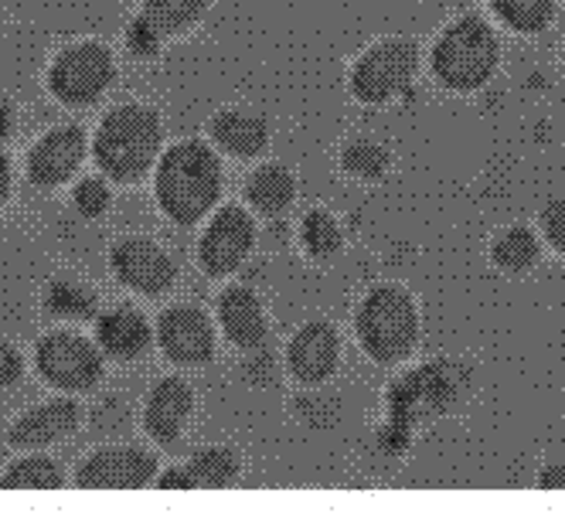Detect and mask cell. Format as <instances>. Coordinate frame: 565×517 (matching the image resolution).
Wrapping results in <instances>:
<instances>
[{
    "mask_svg": "<svg viewBox=\"0 0 565 517\" xmlns=\"http://www.w3.org/2000/svg\"><path fill=\"white\" fill-rule=\"evenodd\" d=\"M491 11L518 34H539L555 18V0H491Z\"/></svg>",
    "mask_w": 565,
    "mask_h": 517,
    "instance_id": "24",
    "label": "cell"
},
{
    "mask_svg": "<svg viewBox=\"0 0 565 517\" xmlns=\"http://www.w3.org/2000/svg\"><path fill=\"white\" fill-rule=\"evenodd\" d=\"M160 42H164V34H160L143 14L127 28V45H130V52L134 55H140V58H150V55H157L160 52Z\"/></svg>",
    "mask_w": 565,
    "mask_h": 517,
    "instance_id": "31",
    "label": "cell"
},
{
    "mask_svg": "<svg viewBox=\"0 0 565 517\" xmlns=\"http://www.w3.org/2000/svg\"><path fill=\"white\" fill-rule=\"evenodd\" d=\"M419 52L406 37H385L351 68V96L365 106H385L402 96L416 78Z\"/></svg>",
    "mask_w": 565,
    "mask_h": 517,
    "instance_id": "6",
    "label": "cell"
},
{
    "mask_svg": "<svg viewBox=\"0 0 565 517\" xmlns=\"http://www.w3.org/2000/svg\"><path fill=\"white\" fill-rule=\"evenodd\" d=\"M501 62V42L488 21L460 18L436 37L433 75L450 93H477L488 86Z\"/></svg>",
    "mask_w": 565,
    "mask_h": 517,
    "instance_id": "3",
    "label": "cell"
},
{
    "mask_svg": "<svg viewBox=\"0 0 565 517\" xmlns=\"http://www.w3.org/2000/svg\"><path fill=\"white\" fill-rule=\"evenodd\" d=\"M157 205L174 225L191 228L205 218L222 197V161L201 140H181L168 153H160L153 177Z\"/></svg>",
    "mask_w": 565,
    "mask_h": 517,
    "instance_id": "1",
    "label": "cell"
},
{
    "mask_svg": "<svg viewBox=\"0 0 565 517\" xmlns=\"http://www.w3.org/2000/svg\"><path fill=\"white\" fill-rule=\"evenodd\" d=\"M150 324L143 321V313L119 306L109 310L96 321V341L103 347V354H109L113 362H137V357L147 354L150 347Z\"/></svg>",
    "mask_w": 565,
    "mask_h": 517,
    "instance_id": "18",
    "label": "cell"
},
{
    "mask_svg": "<svg viewBox=\"0 0 565 517\" xmlns=\"http://www.w3.org/2000/svg\"><path fill=\"white\" fill-rule=\"evenodd\" d=\"M0 28H4V18H0Z\"/></svg>",
    "mask_w": 565,
    "mask_h": 517,
    "instance_id": "37",
    "label": "cell"
},
{
    "mask_svg": "<svg viewBox=\"0 0 565 517\" xmlns=\"http://www.w3.org/2000/svg\"><path fill=\"white\" fill-rule=\"evenodd\" d=\"M8 197H11V161H8V153L0 150V208L8 205Z\"/></svg>",
    "mask_w": 565,
    "mask_h": 517,
    "instance_id": "35",
    "label": "cell"
},
{
    "mask_svg": "<svg viewBox=\"0 0 565 517\" xmlns=\"http://www.w3.org/2000/svg\"><path fill=\"white\" fill-rule=\"evenodd\" d=\"M157 456L137 446H106L96 450L75 470V484L89 491H140L153 484Z\"/></svg>",
    "mask_w": 565,
    "mask_h": 517,
    "instance_id": "11",
    "label": "cell"
},
{
    "mask_svg": "<svg viewBox=\"0 0 565 517\" xmlns=\"http://www.w3.org/2000/svg\"><path fill=\"white\" fill-rule=\"evenodd\" d=\"M246 197H249V205L259 212V215H282L290 205H294V197H297V181L294 174L282 168V164H266L259 168L249 184H246Z\"/></svg>",
    "mask_w": 565,
    "mask_h": 517,
    "instance_id": "20",
    "label": "cell"
},
{
    "mask_svg": "<svg viewBox=\"0 0 565 517\" xmlns=\"http://www.w3.org/2000/svg\"><path fill=\"white\" fill-rule=\"evenodd\" d=\"M24 375V362H21V354L14 344H8L4 337H0V388H11L18 385Z\"/></svg>",
    "mask_w": 565,
    "mask_h": 517,
    "instance_id": "32",
    "label": "cell"
},
{
    "mask_svg": "<svg viewBox=\"0 0 565 517\" xmlns=\"http://www.w3.org/2000/svg\"><path fill=\"white\" fill-rule=\"evenodd\" d=\"M34 365L52 388L68 395H86L103 378V351L78 334L55 331L38 344Z\"/></svg>",
    "mask_w": 565,
    "mask_h": 517,
    "instance_id": "8",
    "label": "cell"
},
{
    "mask_svg": "<svg viewBox=\"0 0 565 517\" xmlns=\"http://www.w3.org/2000/svg\"><path fill=\"white\" fill-rule=\"evenodd\" d=\"M209 133L232 157H259L269 147V123L266 119L253 116V112H238V109L218 112L209 123Z\"/></svg>",
    "mask_w": 565,
    "mask_h": 517,
    "instance_id": "19",
    "label": "cell"
},
{
    "mask_svg": "<svg viewBox=\"0 0 565 517\" xmlns=\"http://www.w3.org/2000/svg\"><path fill=\"white\" fill-rule=\"evenodd\" d=\"M539 487H548V491H565V463H548V466L539 473Z\"/></svg>",
    "mask_w": 565,
    "mask_h": 517,
    "instance_id": "34",
    "label": "cell"
},
{
    "mask_svg": "<svg viewBox=\"0 0 565 517\" xmlns=\"http://www.w3.org/2000/svg\"><path fill=\"white\" fill-rule=\"evenodd\" d=\"M164 147V127L150 106L127 103L106 112V119L93 140L96 168L116 184H137L160 157Z\"/></svg>",
    "mask_w": 565,
    "mask_h": 517,
    "instance_id": "2",
    "label": "cell"
},
{
    "mask_svg": "<svg viewBox=\"0 0 565 517\" xmlns=\"http://www.w3.org/2000/svg\"><path fill=\"white\" fill-rule=\"evenodd\" d=\"M539 225H542V235L548 238V246L565 259V197H555V202L542 208Z\"/></svg>",
    "mask_w": 565,
    "mask_h": 517,
    "instance_id": "30",
    "label": "cell"
},
{
    "mask_svg": "<svg viewBox=\"0 0 565 517\" xmlns=\"http://www.w3.org/2000/svg\"><path fill=\"white\" fill-rule=\"evenodd\" d=\"M358 341L375 365H398L419 341V310L402 287H375L354 316Z\"/></svg>",
    "mask_w": 565,
    "mask_h": 517,
    "instance_id": "4",
    "label": "cell"
},
{
    "mask_svg": "<svg viewBox=\"0 0 565 517\" xmlns=\"http://www.w3.org/2000/svg\"><path fill=\"white\" fill-rule=\"evenodd\" d=\"M116 62L106 45L78 42L65 49L49 68V89L65 106H93L113 86Z\"/></svg>",
    "mask_w": 565,
    "mask_h": 517,
    "instance_id": "7",
    "label": "cell"
},
{
    "mask_svg": "<svg viewBox=\"0 0 565 517\" xmlns=\"http://www.w3.org/2000/svg\"><path fill=\"white\" fill-rule=\"evenodd\" d=\"M209 11V0H147L143 18L160 31V34H178L201 21V14Z\"/></svg>",
    "mask_w": 565,
    "mask_h": 517,
    "instance_id": "25",
    "label": "cell"
},
{
    "mask_svg": "<svg viewBox=\"0 0 565 517\" xmlns=\"http://www.w3.org/2000/svg\"><path fill=\"white\" fill-rule=\"evenodd\" d=\"M157 487L160 491H191V476H188L184 466H174V470H168L164 476H160Z\"/></svg>",
    "mask_w": 565,
    "mask_h": 517,
    "instance_id": "33",
    "label": "cell"
},
{
    "mask_svg": "<svg viewBox=\"0 0 565 517\" xmlns=\"http://www.w3.org/2000/svg\"><path fill=\"white\" fill-rule=\"evenodd\" d=\"M83 422V409H78L72 399H55L45 402L31 412H24L11 429H8V443L14 450H49L55 443H62L65 435H72Z\"/></svg>",
    "mask_w": 565,
    "mask_h": 517,
    "instance_id": "16",
    "label": "cell"
},
{
    "mask_svg": "<svg viewBox=\"0 0 565 517\" xmlns=\"http://www.w3.org/2000/svg\"><path fill=\"white\" fill-rule=\"evenodd\" d=\"M109 266H113L119 283L143 293V297H160L164 290H171L174 280H178L174 259L143 235L119 238V243L113 246V252H109Z\"/></svg>",
    "mask_w": 565,
    "mask_h": 517,
    "instance_id": "10",
    "label": "cell"
},
{
    "mask_svg": "<svg viewBox=\"0 0 565 517\" xmlns=\"http://www.w3.org/2000/svg\"><path fill=\"white\" fill-rule=\"evenodd\" d=\"M218 321L238 351H256L266 341V313L249 287H228L218 297Z\"/></svg>",
    "mask_w": 565,
    "mask_h": 517,
    "instance_id": "17",
    "label": "cell"
},
{
    "mask_svg": "<svg viewBox=\"0 0 565 517\" xmlns=\"http://www.w3.org/2000/svg\"><path fill=\"white\" fill-rule=\"evenodd\" d=\"M11 133H14V112L8 103H0V143H4Z\"/></svg>",
    "mask_w": 565,
    "mask_h": 517,
    "instance_id": "36",
    "label": "cell"
},
{
    "mask_svg": "<svg viewBox=\"0 0 565 517\" xmlns=\"http://www.w3.org/2000/svg\"><path fill=\"white\" fill-rule=\"evenodd\" d=\"M45 310L52 316H62V321H86V316L96 313V297L93 290L78 287V283H68V280H58L49 287L45 293Z\"/></svg>",
    "mask_w": 565,
    "mask_h": 517,
    "instance_id": "28",
    "label": "cell"
},
{
    "mask_svg": "<svg viewBox=\"0 0 565 517\" xmlns=\"http://www.w3.org/2000/svg\"><path fill=\"white\" fill-rule=\"evenodd\" d=\"M256 246V225L246 208L225 205L198 243V262L209 276H228L249 259Z\"/></svg>",
    "mask_w": 565,
    "mask_h": 517,
    "instance_id": "9",
    "label": "cell"
},
{
    "mask_svg": "<svg viewBox=\"0 0 565 517\" xmlns=\"http://www.w3.org/2000/svg\"><path fill=\"white\" fill-rule=\"evenodd\" d=\"M542 259V246H539V235L524 225H511L504 228L494 243H491V262L508 272V276H524L532 272Z\"/></svg>",
    "mask_w": 565,
    "mask_h": 517,
    "instance_id": "21",
    "label": "cell"
},
{
    "mask_svg": "<svg viewBox=\"0 0 565 517\" xmlns=\"http://www.w3.org/2000/svg\"><path fill=\"white\" fill-rule=\"evenodd\" d=\"M157 344L168 362L181 368H201L215 354V331L198 306H171L157 321Z\"/></svg>",
    "mask_w": 565,
    "mask_h": 517,
    "instance_id": "12",
    "label": "cell"
},
{
    "mask_svg": "<svg viewBox=\"0 0 565 517\" xmlns=\"http://www.w3.org/2000/svg\"><path fill=\"white\" fill-rule=\"evenodd\" d=\"M467 378H470V368L436 362L395 381L388 391V426L409 432L413 426L433 422L436 416H447L467 395Z\"/></svg>",
    "mask_w": 565,
    "mask_h": 517,
    "instance_id": "5",
    "label": "cell"
},
{
    "mask_svg": "<svg viewBox=\"0 0 565 517\" xmlns=\"http://www.w3.org/2000/svg\"><path fill=\"white\" fill-rule=\"evenodd\" d=\"M62 466L49 456H24L18 460L4 476H0V487L8 491H55L62 487Z\"/></svg>",
    "mask_w": 565,
    "mask_h": 517,
    "instance_id": "23",
    "label": "cell"
},
{
    "mask_svg": "<svg viewBox=\"0 0 565 517\" xmlns=\"http://www.w3.org/2000/svg\"><path fill=\"white\" fill-rule=\"evenodd\" d=\"M194 412V391L184 378L157 381L143 406V429L157 446H174Z\"/></svg>",
    "mask_w": 565,
    "mask_h": 517,
    "instance_id": "15",
    "label": "cell"
},
{
    "mask_svg": "<svg viewBox=\"0 0 565 517\" xmlns=\"http://www.w3.org/2000/svg\"><path fill=\"white\" fill-rule=\"evenodd\" d=\"M86 161V133L83 127L75 123H65V127H55L52 133H45L38 140L28 153V177L38 184V187H62L78 168Z\"/></svg>",
    "mask_w": 565,
    "mask_h": 517,
    "instance_id": "13",
    "label": "cell"
},
{
    "mask_svg": "<svg viewBox=\"0 0 565 517\" xmlns=\"http://www.w3.org/2000/svg\"><path fill=\"white\" fill-rule=\"evenodd\" d=\"M184 470L191 476V487L222 491V487H232L238 481L242 460L232 446H209V450H198Z\"/></svg>",
    "mask_w": 565,
    "mask_h": 517,
    "instance_id": "22",
    "label": "cell"
},
{
    "mask_svg": "<svg viewBox=\"0 0 565 517\" xmlns=\"http://www.w3.org/2000/svg\"><path fill=\"white\" fill-rule=\"evenodd\" d=\"M341 168H344V174H351V177H358V181H382L385 174H388V168H392V157H388V150L382 147V143H375V140H354V143H348L344 147V153H341Z\"/></svg>",
    "mask_w": 565,
    "mask_h": 517,
    "instance_id": "26",
    "label": "cell"
},
{
    "mask_svg": "<svg viewBox=\"0 0 565 517\" xmlns=\"http://www.w3.org/2000/svg\"><path fill=\"white\" fill-rule=\"evenodd\" d=\"M341 362V334L328 321H310L303 324L287 351L290 375L300 385H320L338 371Z\"/></svg>",
    "mask_w": 565,
    "mask_h": 517,
    "instance_id": "14",
    "label": "cell"
},
{
    "mask_svg": "<svg viewBox=\"0 0 565 517\" xmlns=\"http://www.w3.org/2000/svg\"><path fill=\"white\" fill-rule=\"evenodd\" d=\"M75 208L86 218H99L109 208V187L99 177H86L75 184Z\"/></svg>",
    "mask_w": 565,
    "mask_h": 517,
    "instance_id": "29",
    "label": "cell"
},
{
    "mask_svg": "<svg viewBox=\"0 0 565 517\" xmlns=\"http://www.w3.org/2000/svg\"><path fill=\"white\" fill-rule=\"evenodd\" d=\"M344 246V235H341V225L331 218V212L324 208H313L307 218H303V249L317 259V262H328L341 252Z\"/></svg>",
    "mask_w": 565,
    "mask_h": 517,
    "instance_id": "27",
    "label": "cell"
}]
</instances>
